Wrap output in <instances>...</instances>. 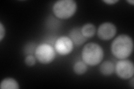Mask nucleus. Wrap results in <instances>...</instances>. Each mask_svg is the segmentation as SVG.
Wrapping results in <instances>:
<instances>
[{"label":"nucleus","mask_w":134,"mask_h":89,"mask_svg":"<svg viewBox=\"0 0 134 89\" xmlns=\"http://www.w3.org/2000/svg\"><path fill=\"white\" fill-rule=\"evenodd\" d=\"M133 41L130 36L120 35L113 41L111 46V52L118 59H126L130 56L133 51Z\"/></svg>","instance_id":"nucleus-1"},{"label":"nucleus","mask_w":134,"mask_h":89,"mask_svg":"<svg viewBox=\"0 0 134 89\" xmlns=\"http://www.w3.org/2000/svg\"><path fill=\"white\" fill-rule=\"evenodd\" d=\"M104 56L102 48L99 45L91 42L86 45L82 50V58L87 65L96 66L102 61Z\"/></svg>","instance_id":"nucleus-2"},{"label":"nucleus","mask_w":134,"mask_h":89,"mask_svg":"<svg viewBox=\"0 0 134 89\" xmlns=\"http://www.w3.org/2000/svg\"><path fill=\"white\" fill-rule=\"evenodd\" d=\"M77 8V3L73 0H60L54 4L53 12L57 18L64 20L72 17Z\"/></svg>","instance_id":"nucleus-3"},{"label":"nucleus","mask_w":134,"mask_h":89,"mask_svg":"<svg viewBox=\"0 0 134 89\" xmlns=\"http://www.w3.org/2000/svg\"><path fill=\"white\" fill-rule=\"evenodd\" d=\"M55 50L51 45L42 44L37 46L35 51V57L42 64H49L55 58Z\"/></svg>","instance_id":"nucleus-4"},{"label":"nucleus","mask_w":134,"mask_h":89,"mask_svg":"<svg viewBox=\"0 0 134 89\" xmlns=\"http://www.w3.org/2000/svg\"><path fill=\"white\" fill-rule=\"evenodd\" d=\"M115 71L117 76L121 79H129L132 78L134 74V65L132 61L122 59L117 62Z\"/></svg>","instance_id":"nucleus-5"},{"label":"nucleus","mask_w":134,"mask_h":89,"mask_svg":"<svg viewBox=\"0 0 134 89\" xmlns=\"http://www.w3.org/2000/svg\"><path fill=\"white\" fill-rule=\"evenodd\" d=\"M74 44L69 37L62 36L56 41L55 50L60 55H67L72 51Z\"/></svg>","instance_id":"nucleus-6"},{"label":"nucleus","mask_w":134,"mask_h":89,"mask_svg":"<svg viewBox=\"0 0 134 89\" xmlns=\"http://www.w3.org/2000/svg\"><path fill=\"white\" fill-rule=\"evenodd\" d=\"M117 32V28L114 24L111 22L102 23L98 27L97 35L102 40H110L114 37Z\"/></svg>","instance_id":"nucleus-7"},{"label":"nucleus","mask_w":134,"mask_h":89,"mask_svg":"<svg viewBox=\"0 0 134 89\" xmlns=\"http://www.w3.org/2000/svg\"><path fill=\"white\" fill-rule=\"evenodd\" d=\"M73 44L77 46H81L86 42L87 39L82 34L81 29L78 27L74 28L70 31L69 37Z\"/></svg>","instance_id":"nucleus-8"},{"label":"nucleus","mask_w":134,"mask_h":89,"mask_svg":"<svg viewBox=\"0 0 134 89\" xmlns=\"http://www.w3.org/2000/svg\"><path fill=\"white\" fill-rule=\"evenodd\" d=\"M115 66L114 63L110 61H105L101 63L99 67V71L104 76H110L114 73Z\"/></svg>","instance_id":"nucleus-9"},{"label":"nucleus","mask_w":134,"mask_h":89,"mask_svg":"<svg viewBox=\"0 0 134 89\" xmlns=\"http://www.w3.org/2000/svg\"><path fill=\"white\" fill-rule=\"evenodd\" d=\"M1 89H19V83L13 78H6L3 79L0 84Z\"/></svg>","instance_id":"nucleus-10"},{"label":"nucleus","mask_w":134,"mask_h":89,"mask_svg":"<svg viewBox=\"0 0 134 89\" xmlns=\"http://www.w3.org/2000/svg\"><path fill=\"white\" fill-rule=\"evenodd\" d=\"M81 29L83 35L87 39L93 37L96 31L95 26L92 23H87L83 25Z\"/></svg>","instance_id":"nucleus-11"},{"label":"nucleus","mask_w":134,"mask_h":89,"mask_svg":"<svg viewBox=\"0 0 134 89\" xmlns=\"http://www.w3.org/2000/svg\"><path fill=\"white\" fill-rule=\"evenodd\" d=\"M73 70L74 73L77 75H83L86 73L87 65L83 61H78L74 65Z\"/></svg>","instance_id":"nucleus-12"},{"label":"nucleus","mask_w":134,"mask_h":89,"mask_svg":"<svg viewBox=\"0 0 134 89\" xmlns=\"http://www.w3.org/2000/svg\"><path fill=\"white\" fill-rule=\"evenodd\" d=\"M25 62L28 66H32L36 63V57L32 55H28L25 59Z\"/></svg>","instance_id":"nucleus-13"},{"label":"nucleus","mask_w":134,"mask_h":89,"mask_svg":"<svg viewBox=\"0 0 134 89\" xmlns=\"http://www.w3.org/2000/svg\"><path fill=\"white\" fill-rule=\"evenodd\" d=\"M5 35V28L3 24L0 23V41H2Z\"/></svg>","instance_id":"nucleus-14"},{"label":"nucleus","mask_w":134,"mask_h":89,"mask_svg":"<svg viewBox=\"0 0 134 89\" xmlns=\"http://www.w3.org/2000/svg\"><path fill=\"white\" fill-rule=\"evenodd\" d=\"M103 2L108 5H114L119 2V0H104Z\"/></svg>","instance_id":"nucleus-15"},{"label":"nucleus","mask_w":134,"mask_h":89,"mask_svg":"<svg viewBox=\"0 0 134 89\" xmlns=\"http://www.w3.org/2000/svg\"><path fill=\"white\" fill-rule=\"evenodd\" d=\"M127 2L129 3H130V4H131V5H133V4H134V1H133V0H130V1H127Z\"/></svg>","instance_id":"nucleus-16"},{"label":"nucleus","mask_w":134,"mask_h":89,"mask_svg":"<svg viewBox=\"0 0 134 89\" xmlns=\"http://www.w3.org/2000/svg\"><path fill=\"white\" fill-rule=\"evenodd\" d=\"M134 79L133 78V77H132V80H131V86H132V88H133L134 87V83H133V81H134Z\"/></svg>","instance_id":"nucleus-17"}]
</instances>
